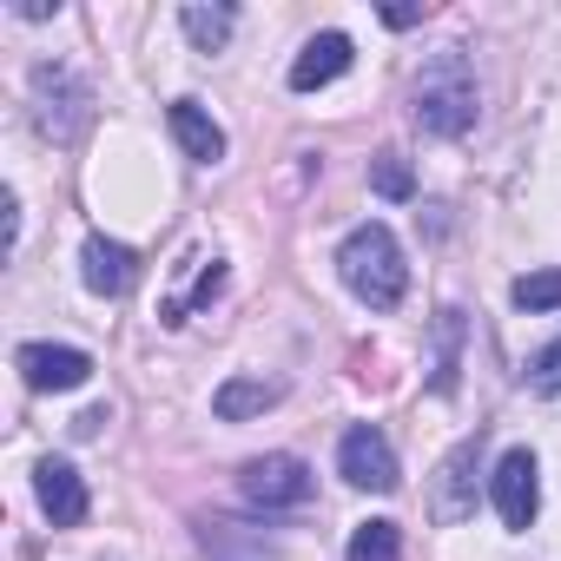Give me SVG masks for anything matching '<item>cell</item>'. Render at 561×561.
Returning a JSON list of instances; mask_svg holds the SVG:
<instances>
[{
  "instance_id": "obj_19",
  "label": "cell",
  "mask_w": 561,
  "mask_h": 561,
  "mask_svg": "<svg viewBox=\"0 0 561 561\" xmlns=\"http://www.w3.org/2000/svg\"><path fill=\"white\" fill-rule=\"evenodd\" d=\"M383 21H390V27H416V21H423V8H383Z\"/></svg>"
},
{
  "instance_id": "obj_6",
  "label": "cell",
  "mask_w": 561,
  "mask_h": 561,
  "mask_svg": "<svg viewBox=\"0 0 561 561\" xmlns=\"http://www.w3.org/2000/svg\"><path fill=\"white\" fill-rule=\"evenodd\" d=\"M21 370L34 390H80L93 377V357L87 351H67V344H27L21 351Z\"/></svg>"
},
{
  "instance_id": "obj_12",
  "label": "cell",
  "mask_w": 561,
  "mask_h": 561,
  "mask_svg": "<svg viewBox=\"0 0 561 561\" xmlns=\"http://www.w3.org/2000/svg\"><path fill=\"white\" fill-rule=\"evenodd\" d=\"M469 462H476V443H462V449L443 462V495L430 502V508H436V522H462V515L476 508V502H469Z\"/></svg>"
},
{
  "instance_id": "obj_7",
  "label": "cell",
  "mask_w": 561,
  "mask_h": 561,
  "mask_svg": "<svg viewBox=\"0 0 561 561\" xmlns=\"http://www.w3.org/2000/svg\"><path fill=\"white\" fill-rule=\"evenodd\" d=\"M34 489H41V508L54 515V528H73L80 515H87V482L73 476V462H41L34 469Z\"/></svg>"
},
{
  "instance_id": "obj_4",
  "label": "cell",
  "mask_w": 561,
  "mask_h": 561,
  "mask_svg": "<svg viewBox=\"0 0 561 561\" xmlns=\"http://www.w3.org/2000/svg\"><path fill=\"white\" fill-rule=\"evenodd\" d=\"M305 495H311V469L298 456H257L244 469V502L257 508H298Z\"/></svg>"
},
{
  "instance_id": "obj_3",
  "label": "cell",
  "mask_w": 561,
  "mask_h": 561,
  "mask_svg": "<svg viewBox=\"0 0 561 561\" xmlns=\"http://www.w3.org/2000/svg\"><path fill=\"white\" fill-rule=\"evenodd\" d=\"M337 462H344V482H357V489H377V495H390L403 476H397V456H390V443H383V430H370V423H357L344 443H337Z\"/></svg>"
},
{
  "instance_id": "obj_2",
  "label": "cell",
  "mask_w": 561,
  "mask_h": 561,
  "mask_svg": "<svg viewBox=\"0 0 561 561\" xmlns=\"http://www.w3.org/2000/svg\"><path fill=\"white\" fill-rule=\"evenodd\" d=\"M416 126L443 133V139L476 126V73H469V60L456 47L423 67V80H416Z\"/></svg>"
},
{
  "instance_id": "obj_8",
  "label": "cell",
  "mask_w": 561,
  "mask_h": 561,
  "mask_svg": "<svg viewBox=\"0 0 561 561\" xmlns=\"http://www.w3.org/2000/svg\"><path fill=\"white\" fill-rule=\"evenodd\" d=\"M87 285L100 291V298H126L133 291V277H139V257L126 251V244H113V238H87Z\"/></svg>"
},
{
  "instance_id": "obj_16",
  "label": "cell",
  "mask_w": 561,
  "mask_h": 561,
  "mask_svg": "<svg viewBox=\"0 0 561 561\" xmlns=\"http://www.w3.org/2000/svg\"><path fill=\"white\" fill-rule=\"evenodd\" d=\"M370 185H377L383 198H410V192H416V179H410V165H403L397 152H383V159L370 165Z\"/></svg>"
},
{
  "instance_id": "obj_17",
  "label": "cell",
  "mask_w": 561,
  "mask_h": 561,
  "mask_svg": "<svg viewBox=\"0 0 561 561\" xmlns=\"http://www.w3.org/2000/svg\"><path fill=\"white\" fill-rule=\"evenodd\" d=\"M436 331H443V351H436V390H449V383H456V337H462V318H456V311H443V324H436Z\"/></svg>"
},
{
  "instance_id": "obj_15",
  "label": "cell",
  "mask_w": 561,
  "mask_h": 561,
  "mask_svg": "<svg viewBox=\"0 0 561 561\" xmlns=\"http://www.w3.org/2000/svg\"><path fill=\"white\" fill-rule=\"evenodd\" d=\"M515 305H522V311H554V305H561V264L515 277Z\"/></svg>"
},
{
  "instance_id": "obj_11",
  "label": "cell",
  "mask_w": 561,
  "mask_h": 561,
  "mask_svg": "<svg viewBox=\"0 0 561 561\" xmlns=\"http://www.w3.org/2000/svg\"><path fill=\"white\" fill-rule=\"evenodd\" d=\"M271 403H277V383L231 377V383H218V397H211V416H218V423H244V416H257V410H271Z\"/></svg>"
},
{
  "instance_id": "obj_1",
  "label": "cell",
  "mask_w": 561,
  "mask_h": 561,
  "mask_svg": "<svg viewBox=\"0 0 561 561\" xmlns=\"http://www.w3.org/2000/svg\"><path fill=\"white\" fill-rule=\"evenodd\" d=\"M337 271H344V285L370 305V311H390L410 285V271H403V251L390 238V225H357L337 251Z\"/></svg>"
},
{
  "instance_id": "obj_14",
  "label": "cell",
  "mask_w": 561,
  "mask_h": 561,
  "mask_svg": "<svg viewBox=\"0 0 561 561\" xmlns=\"http://www.w3.org/2000/svg\"><path fill=\"white\" fill-rule=\"evenodd\" d=\"M179 21H185V34H192V47H198V54H218V47H225V34H231V8H185Z\"/></svg>"
},
{
  "instance_id": "obj_5",
  "label": "cell",
  "mask_w": 561,
  "mask_h": 561,
  "mask_svg": "<svg viewBox=\"0 0 561 561\" xmlns=\"http://www.w3.org/2000/svg\"><path fill=\"white\" fill-rule=\"evenodd\" d=\"M495 508H502L508 528H528V522H535L541 482H535V456H528V449H508V456L495 462Z\"/></svg>"
},
{
  "instance_id": "obj_10",
  "label": "cell",
  "mask_w": 561,
  "mask_h": 561,
  "mask_svg": "<svg viewBox=\"0 0 561 561\" xmlns=\"http://www.w3.org/2000/svg\"><path fill=\"white\" fill-rule=\"evenodd\" d=\"M172 139L185 146V159H198V165H211V159H225V133H218V119H205L198 113V100H172Z\"/></svg>"
},
{
  "instance_id": "obj_9",
  "label": "cell",
  "mask_w": 561,
  "mask_h": 561,
  "mask_svg": "<svg viewBox=\"0 0 561 561\" xmlns=\"http://www.w3.org/2000/svg\"><path fill=\"white\" fill-rule=\"evenodd\" d=\"M337 73H351V41H344V34H318V41L291 60V87H298V93H318V87H331Z\"/></svg>"
},
{
  "instance_id": "obj_18",
  "label": "cell",
  "mask_w": 561,
  "mask_h": 561,
  "mask_svg": "<svg viewBox=\"0 0 561 561\" xmlns=\"http://www.w3.org/2000/svg\"><path fill=\"white\" fill-rule=\"evenodd\" d=\"M528 383H535L541 397H561V344H548V351L528 364Z\"/></svg>"
},
{
  "instance_id": "obj_13",
  "label": "cell",
  "mask_w": 561,
  "mask_h": 561,
  "mask_svg": "<svg viewBox=\"0 0 561 561\" xmlns=\"http://www.w3.org/2000/svg\"><path fill=\"white\" fill-rule=\"evenodd\" d=\"M397 554H403L397 522H357V535H351V554H344V561H397Z\"/></svg>"
}]
</instances>
